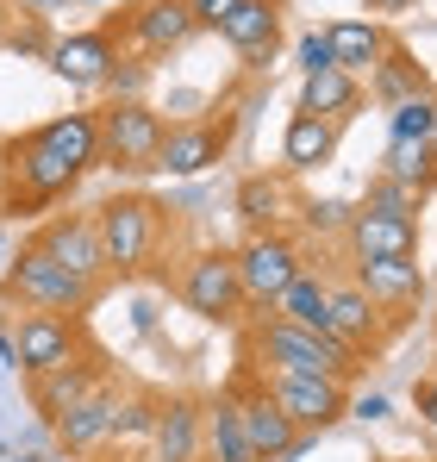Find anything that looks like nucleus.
Listing matches in <instances>:
<instances>
[{"label": "nucleus", "instance_id": "obj_43", "mask_svg": "<svg viewBox=\"0 0 437 462\" xmlns=\"http://www.w3.org/2000/svg\"><path fill=\"white\" fill-rule=\"evenodd\" d=\"M0 32H6V13H0Z\"/></svg>", "mask_w": 437, "mask_h": 462}, {"label": "nucleus", "instance_id": "obj_7", "mask_svg": "<svg viewBox=\"0 0 437 462\" xmlns=\"http://www.w3.org/2000/svg\"><path fill=\"white\" fill-rule=\"evenodd\" d=\"M13 350H19V369L25 375L63 369V363H75V319L70 312H19Z\"/></svg>", "mask_w": 437, "mask_h": 462}, {"label": "nucleus", "instance_id": "obj_28", "mask_svg": "<svg viewBox=\"0 0 437 462\" xmlns=\"http://www.w3.org/2000/svg\"><path fill=\"white\" fill-rule=\"evenodd\" d=\"M32 382H38V406H44V412H51V419H63V412H70L75 400H81V393H94V369H81V363H63V369H51V375H32Z\"/></svg>", "mask_w": 437, "mask_h": 462}, {"label": "nucleus", "instance_id": "obj_23", "mask_svg": "<svg viewBox=\"0 0 437 462\" xmlns=\"http://www.w3.org/2000/svg\"><path fill=\"white\" fill-rule=\"evenodd\" d=\"M357 100H363V88H357V76H344V69H319V76L300 81V113L350 119V113H357Z\"/></svg>", "mask_w": 437, "mask_h": 462}, {"label": "nucleus", "instance_id": "obj_29", "mask_svg": "<svg viewBox=\"0 0 437 462\" xmlns=\"http://www.w3.org/2000/svg\"><path fill=\"white\" fill-rule=\"evenodd\" d=\"M237 213L250 219V226H275L282 219V181H269V175H250L244 188H237Z\"/></svg>", "mask_w": 437, "mask_h": 462}, {"label": "nucleus", "instance_id": "obj_40", "mask_svg": "<svg viewBox=\"0 0 437 462\" xmlns=\"http://www.w3.org/2000/svg\"><path fill=\"white\" fill-rule=\"evenodd\" d=\"M357 412H363V419H387V400H381V393H368V400L357 406Z\"/></svg>", "mask_w": 437, "mask_h": 462}, {"label": "nucleus", "instance_id": "obj_17", "mask_svg": "<svg viewBox=\"0 0 437 462\" xmlns=\"http://www.w3.org/2000/svg\"><path fill=\"white\" fill-rule=\"evenodd\" d=\"M325 38H331V63L344 76H375V63L394 51L381 19H338V25H325Z\"/></svg>", "mask_w": 437, "mask_h": 462}, {"label": "nucleus", "instance_id": "obj_26", "mask_svg": "<svg viewBox=\"0 0 437 462\" xmlns=\"http://www.w3.org/2000/svg\"><path fill=\"white\" fill-rule=\"evenodd\" d=\"M387 181H400V188H432L437 181V151L432 144H419V138H387V169H381Z\"/></svg>", "mask_w": 437, "mask_h": 462}, {"label": "nucleus", "instance_id": "obj_38", "mask_svg": "<svg viewBox=\"0 0 437 462\" xmlns=\"http://www.w3.org/2000/svg\"><path fill=\"white\" fill-rule=\"evenodd\" d=\"M419 419H425V425L437 431V375H432L425 387H419Z\"/></svg>", "mask_w": 437, "mask_h": 462}, {"label": "nucleus", "instance_id": "obj_39", "mask_svg": "<svg viewBox=\"0 0 437 462\" xmlns=\"http://www.w3.org/2000/svg\"><path fill=\"white\" fill-rule=\"evenodd\" d=\"M0 369H6V375L19 369V350H13V331H0Z\"/></svg>", "mask_w": 437, "mask_h": 462}, {"label": "nucleus", "instance_id": "obj_42", "mask_svg": "<svg viewBox=\"0 0 437 462\" xmlns=\"http://www.w3.org/2000/svg\"><path fill=\"white\" fill-rule=\"evenodd\" d=\"M25 6H63V0H25Z\"/></svg>", "mask_w": 437, "mask_h": 462}, {"label": "nucleus", "instance_id": "obj_19", "mask_svg": "<svg viewBox=\"0 0 437 462\" xmlns=\"http://www.w3.org/2000/svg\"><path fill=\"white\" fill-rule=\"evenodd\" d=\"M156 462H200V438H207V419H200V406H188V400H169L163 412H156Z\"/></svg>", "mask_w": 437, "mask_h": 462}, {"label": "nucleus", "instance_id": "obj_4", "mask_svg": "<svg viewBox=\"0 0 437 462\" xmlns=\"http://www.w3.org/2000/svg\"><path fill=\"white\" fill-rule=\"evenodd\" d=\"M100 250H107V269H144L150 244H156V231H163V213L150 207V200H107L100 207Z\"/></svg>", "mask_w": 437, "mask_h": 462}, {"label": "nucleus", "instance_id": "obj_14", "mask_svg": "<svg viewBox=\"0 0 437 462\" xmlns=\"http://www.w3.org/2000/svg\"><path fill=\"white\" fill-rule=\"evenodd\" d=\"M38 250L51 256V263H63L75 282H100V269H107V250H100V231H94V219H57V226L38 237Z\"/></svg>", "mask_w": 437, "mask_h": 462}, {"label": "nucleus", "instance_id": "obj_27", "mask_svg": "<svg viewBox=\"0 0 437 462\" xmlns=\"http://www.w3.org/2000/svg\"><path fill=\"white\" fill-rule=\"evenodd\" d=\"M275 319H288V325H306V331H325V282L312 275V269H300L288 282V294L275 300ZM331 337V331H325Z\"/></svg>", "mask_w": 437, "mask_h": 462}, {"label": "nucleus", "instance_id": "obj_30", "mask_svg": "<svg viewBox=\"0 0 437 462\" xmlns=\"http://www.w3.org/2000/svg\"><path fill=\"white\" fill-rule=\"evenodd\" d=\"M387 113H394V138H419V144L437 138V94H413V100H400Z\"/></svg>", "mask_w": 437, "mask_h": 462}, {"label": "nucleus", "instance_id": "obj_10", "mask_svg": "<svg viewBox=\"0 0 437 462\" xmlns=\"http://www.w3.org/2000/svg\"><path fill=\"white\" fill-rule=\"evenodd\" d=\"M6 169H13V181L25 188V200H57V194H70L75 181H81V169H70L57 151H44L38 144V132H25L19 144H6Z\"/></svg>", "mask_w": 437, "mask_h": 462}, {"label": "nucleus", "instance_id": "obj_33", "mask_svg": "<svg viewBox=\"0 0 437 462\" xmlns=\"http://www.w3.org/2000/svg\"><path fill=\"white\" fill-rule=\"evenodd\" d=\"M350 219H357V213H350V207H344V200H312V207H306V226L312 231H350Z\"/></svg>", "mask_w": 437, "mask_h": 462}, {"label": "nucleus", "instance_id": "obj_24", "mask_svg": "<svg viewBox=\"0 0 437 462\" xmlns=\"http://www.w3.org/2000/svg\"><path fill=\"white\" fill-rule=\"evenodd\" d=\"M207 450H213V462H256L250 438H244L237 400H213V406H207Z\"/></svg>", "mask_w": 437, "mask_h": 462}, {"label": "nucleus", "instance_id": "obj_35", "mask_svg": "<svg viewBox=\"0 0 437 462\" xmlns=\"http://www.w3.org/2000/svg\"><path fill=\"white\" fill-rule=\"evenodd\" d=\"M156 412H163V406H144V400H119V425H113V431H156Z\"/></svg>", "mask_w": 437, "mask_h": 462}, {"label": "nucleus", "instance_id": "obj_20", "mask_svg": "<svg viewBox=\"0 0 437 462\" xmlns=\"http://www.w3.org/2000/svg\"><path fill=\"white\" fill-rule=\"evenodd\" d=\"M38 144L57 151L70 169H94L100 162V119L94 113H63V119L38 125Z\"/></svg>", "mask_w": 437, "mask_h": 462}, {"label": "nucleus", "instance_id": "obj_12", "mask_svg": "<svg viewBox=\"0 0 437 462\" xmlns=\"http://www.w3.org/2000/svg\"><path fill=\"white\" fill-rule=\"evenodd\" d=\"M200 32V19L188 13V0H144L132 19H126V38L144 51V57H163V51H181L188 38Z\"/></svg>", "mask_w": 437, "mask_h": 462}, {"label": "nucleus", "instance_id": "obj_9", "mask_svg": "<svg viewBox=\"0 0 437 462\" xmlns=\"http://www.w3.org/2000/svg\"><path fill=\"white\" fill-rule=\"evenodd\" d=\"M269 393L293 419V431H325L344 412V382H331V375H275Z\"/></svg>", "mask_w": 437, "mask_h": 462}, {"label": "nucleus", "instance_id": "obj_8", "mask_svg": "<svg viewBox=\"0 0 437 462\" xmlns=\"http://www.w3.org/2000/svg\"><path fill=\"white\" fill-rule=\"evenodd\" d=\"M218 38H225L250 69H269V63H275V44H282V6H275V0H237V6L218 19Z\"/></svg>", "mask_w": 437, "mask_h": 462}, {"label": "nucleus", "instance_id": "obj_21", "mask_svg": "<svg viewBox=\"0 0 437 462\" xmlns=\"http://www.w3.org/2000/svg\"><path fill=\"white\" fill-rule=\"evenodd\" d=\"M325 331L344 344V350H357L375 337V300H368L357 282H344V288H325Z\"/></svg>", "mask_w": 437, "mask_h": 462}, {"label": "nucleus", "instance_id": "obj_15", "mask_svg": "<svg viewBox=\"0 0 437 462\" xmlns=\"http://www.w3.org/2000/svg\"><path fill=\"white\" fill-rule=\"evenodd\" d=\"M357 288L375 307H413L425 294V269L413 256H368V263H357Z\"/></svg>", "mask_w": 437, "mask_h": 462}, {"label": "nucleus", "instance_id": "obj_22", "mask_svg": "<svg viewBox=\"0 0 437 462\" xmlns=\"http://www.w3.org/2000/svg\"><path fill=\"white\" fill-rule=\"evenodd\" d=\"M338 151V119H319V113H293L288 132H282V156L293 169H312V162H331Z\"/></svg>", "mask_w": 437, "mask_h": 462}, {"label": "nucleus", "instance_id": "obj_36", "mask_svg": "<svg viewBox=\"0 0 437 462\" xmlns=\"http://www.w3.org/2000/svg\"><path fill=\"white\" fill-rule=\"evenodd\" d=\"M169 106H175V119L188 125V119H200V106H207V94H194V88H175V94H169Z\"/></svg>", "mask_w": 437, "mask_h": 462}, {"label": "nucleus", "instance_id": "obj_25", "mask_svg": "<svg viewBox=\"0 0 437 462\" xmlns=\"http://www.w3.org/2000/svg\"><path fill=\"white\" fill-rule=\"evenodd\" d=\"M368 94H375L381 106H400V100L425 94V69H419L406 51H387V57L375 63V76H368Z\"/></svg>", "mask_w": 437, "mask_h": 462}, {"label": "nucleus", "instance_id": "obj_5", "mask_svg": "<svg viewBox=\"0 0 437 462\" xmlns=\"http://www.w3.org/2000/svg\"><path fill=\"white\" fill-rule=\"evenodd\" d=\"M300 275V256H293L288 237L275 231H256L244 250H237V282H244V307H275L288 294V282Z\"/></svg>", "mask_w": 437, "mask_h": 462}, {"label": "nucleus", "instance_id": "obj_6", "mask_svg": "<svg viewBox=\"0 0 437 462\" xmlns=\"http://www.w3.org/2000/svg\"><path fill=\"white\" fill-rule=\"evenodd\" d=\"M181 300L200 319H237L244 307V282H237V256L231 250H200L181 275Z\"/></svg>", "mask_w": 437, "mask_h": 462}, {"label": "nucleus", "instance_id": "obj_18", "mask_svg": "<svg viewBox=\"0 0 437 462\" xmlns=\"http://www.w3.org/2000/svg\"><path fill=\"white\" fill-rule=\"evenodd\" d=\"M350 250H357V263H368V256H413L419 250V226L394 219V213H357L350 219Z\"/></svg>", "mask_w": 437, "mask_h": 462}, {"label": "nucleus", "instance_id": "obj_41", "mask_svg": "<svg viewBox=\"0 0 437 462\" xmlns=\"http://www.w3.org/2000/svg\"><path fill=\"white\" fill-rule=\"evenodd\" d=\"M368 6H375V13H400L406 0H368Z\"/></svg>", "mask_w": 437, "mask_h": 462}, {"label": "nucleus", "instance_id": "obj_13", "mask_svg": "<svg viewBox=\"0 0 437 462\" xmlns=\"http://www.w3.org/2000/svg\"><path fill=\"white\" fill-rule=\"evenodd\" d=\"M225 156V125L213 119H188V125H169L163 132V151H156V169L163 175H200Z\"/></svg>", "mask_w": 437, "mask_h": 462}, {"label": "nucleus", "instance_id": "obj_32", "mask_svg": "<svg viewBox=\"0 0 437 462\" xmlns=\"http://www.w3.org/2000/svg\"><path fill=\"white\" fill-rule=\"evenodd\" d=\"M144 88H150L144 63H113V76H107V94L113 100H144Z\"/></svg>", "mask_w": 437, "mask_h": 462}, {"label": "nucleus", "instance_id": "obj_3", "mask_svg": "<svg viewBox=\"0 0 437 462\" xmlns=\"http://www.w3.org/2000/svg\"><path fill=\"white\" fill-rule=\"evenodd\" d=\"M6 294L19 300L25 312H75L88 307V282H75L63 263H51L38 244H25L19 256H13V269H6Z\"/></svg>", "mask_w": 437, "mask_h": 462}, {"label": "nucleus", "instance_id": "obj_2", "mask_svg": "<svg viewBox=\"0 0 437 462\" xmlns=\"http://www.w3.org/2000/svg\"><path fill=\"white\" fill-rule=\"evenodd\" d=\"M256 350L275 363V375H331L344 382L350 375V350L325 331H306V325H288V319H269L256 331Z\"/></svg>", "mask_w": 437, "mask_h": 462}, {"label": "nucleus", "instance_id": "obj_31", "mask_svg": "<svg viewBox=\"0 0 437 462\" xmlns=\"http://www.w3.org/2000/svg\"><path fill=\"white\" fill-rule=\"evenodd\" d=\"M413 207H419V194H413V188H400V181H387V175H375V181H368L363 213H394V219H413Z\"/></svg>", "mask_w": 437, "mask_h": 462}, {"label": "nucleus", "instance_id": "obj_1", "mask_svg": "<svg viewBox=\"0 0 437 462\" xmlns=\"http://www.w3.org/2000/svg\"><path fill=\"white\" fill-rule=\"evenodd\" d=\"M163 113L150 100H107L100 106V156L126 175H144L156 169V151H163Z\"/></svg>", "mask_w": 437, "mask_h": 462}, {"label": "nucleus", "instance_id": "obj_34", "mask_svg": "<svg viewBox=\"0 0 437 462\" xmlns=\"http://www.w3.org/2000/svg\"><path fill=\"white\" fill-rule=\"evenodd\" d=\"M300 69H306V76L338 69V63H331V38H325V32H306V38H300Z\"/></svg>", "mask_w": 437, "mask_h": 462}, {"label": "nucleus", "instance_id": "obj_16", "mask_svg": "<svg viewBox=\"0 0 437 462\" xmlns=\"http://www.w3.org/2000/svg\"><path fill=\"white\" fill-rule=\"evenodd\" d=\"M113 425H119V393L94 387V393H81L70 412L57 419V438H63V450H100L113 438Z\"/></svg>", "mask_w": 437, "mask_h": 462}, {"label": "nucleus", "instance_id": "obj_37", "mask_svg": "<svg viewBox=\"0 0 437 462\" xmlns=\"http://www.w3.org/2000/svg\"><path fill=\"white\" fill-rule=\"evenodd\" d=\"M231 6H237V0H188V13H194L200 25H213V32H218V19H225Z\"/></svg>", "mask_w": 437, "mask_h": 462}, {"label": "nucleus", "instance_id": "obj_11", "mask_svg": "<svg viewBox=\"0 0 437 462\" xmlns=\"http://www.w3.org/2000/svg\"><path fill=\"white\" fill-rule=\"evenodd\" d=\"M113 63H119L113 32H70V38L51 44V69L70 81V88H107Z\"/></svg>", "mask_w": 437, "mask_h": 462}]
</instances>
